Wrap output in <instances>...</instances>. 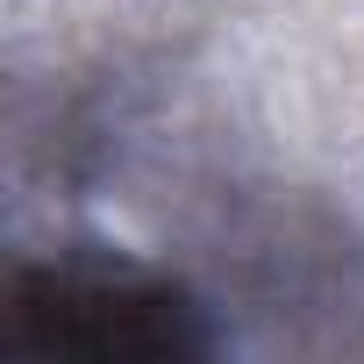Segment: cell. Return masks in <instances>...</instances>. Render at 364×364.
<instances>
[{
    "label": "cell",
    "mask_w": 364,
    "mask_h": 364,
    "mask_svg": "<svg viewBox=\"0 0 364 364\" xmlns=\"http://www.w3.org/2000/svg\"><path fill=\"white\" fill-rule=\"evenodd\" d=\"M22 314H50L43 343L65 350H93V357H150V350H193L186 307L164 286H136V279H50V286H22L15 300Z\"/></svg>",
    "instance_id": "6da1fadb"
}]
</instances>
